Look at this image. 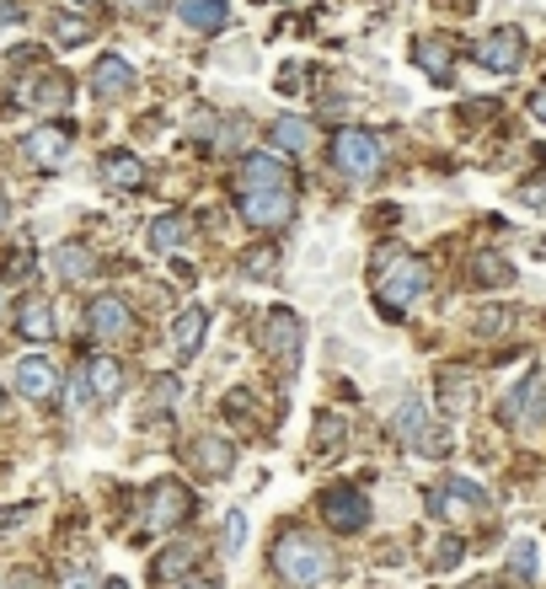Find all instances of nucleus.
<instances>
[{"label": "nucleus", "mask_w": 546, "mask_h": 589, "mask_svg": "<svg viewBox=\"0 0 546 589\" xmlns=\"http://www.w3.org/2000/svg\"><path fill=\"white\" fill-rule=\"evenodd\" d=\"M60 589H97V579H91V568H64Z\"/></svg>", "instance_id": "obj_35"}, {"label": "nucleus", "mask_w": 546, "mask_h": 589, "mask_svg": "<svg viewBox=\"0 0 546 589\" xmlns=\"http://www.w3.org/2000/svg\"><path fill=\"white\" fill-rule=\"evenodd\" d=\"M102 177H108L113 187H140L145 166H140V155H129V151H108V155H102Z\"/></svg>", "instance_id": "obj_21"}, {"label": "nucleus", "mask_w": 546, "mask_h": 589, "mask_svg": "<svg viewBox=\"0 0 546 589\" xmlns=\"http://www.w3.org/2000/svg\"><path fill=\"white\" fill-rule=\"evenodd\" d=\"M413 60H418V70H428V81H439V87L451 81V70H455V60H451V43H445V38H424Z\"/></svg>", "instance_id": "obj_19"}, {"label": "nucleus", "mask_w": 546, "mask_h": 589, "mask_svg": "<svg viewBox=\"0 0 546 589\" xmlns=\"http://www.w3.org/2000/svg\"><path fill=\"white\" fill-rule=\"evenodd\" d=\"M0 589H6V585H0Z\"/></svg>", "instance_id": "obj_44"}, {"label": "nucleus", "mask_w": 546, "mask_h": 589, "mask_svg": "<svg viewBox=\"0 0 546 589\" xmlns=\"http://www.w3.org/2000/svg\"><path fill=\"white\" fill-rule=\"evenodd\" d=\"M273 263H279V252H273V247L246 252V268H252V274H273Z\"/></svg>", "instance_id": "obj_33"}, {"label": "nucleus", "mask_w": 546, "mask_h": 589, "mask_svg": "<svg viewBox=\"0 0 546 589\" xmlns=\"http://www.w3.org/2000/svg\"><path fill=\"white\" fill-rule=\"evenodd\" d=\"M178 392H182L178 375H161V380L151 386V413H161V407H178Z\"/></svg>", "instance_id": "obj_29"}, {"label": "nucleus", "mask_w": 546, "mask_h": 589, "mask_svg": "<svg viewBox=\"0 0 546 589\" xmlns=\"http://www.w3.org/2000/svg\"><path fill=\"white\" fill-rule=\"evenodd\" d=\"M381 140L370 134V129H337V140H333V161H337V172L348 177V183H370L375 172H381Z\"/></svg>", "instance_id": "obj_4"}, {"label": "nucleus", "mask_w": 546, "mask_h": 589, "mask_svg": "<svg viewBox=\"0 0 546 589\" xmlns=\"http://www.w3.org/2000/svg\"><path fill=\"white\" fill-rule=\"evenodd\" d=\"M60 38H64V43H75V38H87V22H60Z\"/></svg>", "instance_id": "obj_38"}, {"label": "nucleus", "mask_w": 546, "mask_h": 589, "mask_svg": "<svg viewBox=\"0 0 546 589\" xmlns=\"http://www.w3.org/2000/svg\"><path fill=\"white\" fill-rule=\"evenodd\" d=\"M439 386H445V397H439V403L451 407V413H466V407H472V392H466V375H445Z\"/></svg>", "instance_id": "obj_28"}, {"label": "nucleus", "mask_w": 546, "mask_h": 589, "mask_svg": "<svg viewBox=\"0 0 546 589\" xmlns=\"http://www.w3.org/2000/svg\"><path fill=\"white\" fill-rule=\"evenodd\" d=\"M102 589H129V585H123V579H108V585H102Z\"/></svg>", "instance_id": "obj_41"}, {"label": "nucleus", "mask_w": 546, "mask_h": 589, "mask_svg": "<svg viewBox=\"0 0 546 589\" xmlns=\"http://www.w3.org/2000/svg\"><path fill=\"white\" fill-rule=\"evenodd\" d=\"M477 64L493 70V75H515L519 64H525V32H519V28L487 32L483 43H477Z\"/></svg>", "instance_id": "obj_8"}, {"label": "nucleus", "mask_w": 546, "mask_h": 589, "mask_svg": "<svg viewBox=\"0 0 546 589\" xmlns=\"http://www.w3.org/2000/svg\"><path fill=\"white\" fill-rule=\"evenodd\" d=\"M81 6H91V0H81Z\"/></svg>", "instance_id": "obj_43"}, {"label": "nucleus", "mask_w": 546, "mask_h": 589, "mask_svg": "<svg viewBox=\"0 0 546 589\" xmlns=\"http://www.w3.org/2000/svg\"><path fill=\"white\" fill-rule=\"evenodd\" d=\"M530 113H536V119L546 124V92H536V97H530Z\"/></svg>", "instance_id": "obj_39"}, {"label": "nucleus", "mask_w": 546, "mask_h": 589, "mask_svg": "<svg viewBox=\"0 0 546 589\" xmlns=\"http://www.w3.org/2000/svg\"><path fill=\"white\" fill-rule=\"evenodd\" d=\"M311 140H316V134H311V124H305V119H290V113H284V119H273V145H279V151H311Z\"/></svg>", "instance_id": "obj_22"}, {"label": "nucleus", "mask_w": 546, "mask_h": 589, "mask_svg": "<svg viewBox=\"0 0 546 589\" xmlns=\"http://www.w3.org/2000/svg\"><path fill=\"white\" fill-rule=\"evenodd\" d=\"M87 380H91V392H97V403H113L123 386V365L108 359V354H97V359H87Z\"/></svg>", "instance_id": "obj_17"}, {"label": "nucleus", "mask_w": 546, "mask_h": 589, "mask_svg": "<svg viewBox=\"0 0 546 589\" xmlns=\"http://www.w3.org/2000/svg\"><path fill=\"white\" fill-rule=\"evenodd\" d=\"M28 102H32V108H49V113H54V108H64V102H70V92H64V75H38V81H32V92H28Z\"/></svg>", "instance_id": "obj_26"}, {"label": "nucleus", "mask_w": 546, "mask_h": 589, "mask_svg": "<svg viewBox=\"0 0 546 589\" xmlns=\"http://www.w3.org/2000/svg\"><path fill=\"white\" fill-rule=\"evenodd\" d=\"M515 568L519 579H536V541H515Z\"/></svg>", "instance_id": "obj_31"}, {"label": "nucleus", "mask_w": 546, "mask_h": 589, "mask_svg": "<svg viewBox=\"0 0 546 589\" xmlns=\"http://www.w3.org/2000/svg\"><path fill=\"white\" fill-rule=\"evenodd\" d=\"M17 327H22V338H32V343L54 338V311H49V301H22V311H17Z\"/></svg>", "instance_id": "obj_20"}, {"label": "nucleus", "mask_w": 546, "mask_h": 589, "mask_svg": "<svg viewBox=\"0 0 546 589\" xmlns=\"http://www.w3.org/2000/svg\"><path fill=\"white\" fill-rule=\"evenodd\" d=\"M87 333H91V338H102V343L129 338V306H123L119 295L91 301V306H87Z\"/></svg>", "instance_id": "obj_10"}, {"label": "nucleus", "mask_w": 546, "mask_h": 589, "mask_svg": "<svg viewBox=\"0 0 546 589\" xmlns=\"http://www.w3.org/2000/svg\"><path fill=\"white\" fill-rule=\"evenodd\" d=\"M301 343H305V322L290 306H273L263 316V348L279 370H295L301 365Z\"/></svg>", "instance_id": "obj_6"}, {"label": "nucleus", "mask_w": 546, "mask_h": 589, "mask_svg": "<svg viewBox=\"0 0 546 589\" xmlns=\"http://www.w3.org/2000/svg\"><path fill=\"white\" fill-rule=\"evenodd\" d=\"M17 22H22V11L11 0H0V28H17Z\"/></svg>", "instance_id": "obj_36"}, {"label": "nucleus", "mask_w": 546, "mask_h": 589, "mask_svg": "<svg viewBox=\"0 0 546 589\" xmlns=\"http://www.w3.org/2000/svg\"><path fill=\"white\" fill-rule=\"evenodd\" d=\"M64 151H70V134H64V129H38V134H28L32 161H60Z\"/></svg>", "instance_id": "obj_25"}, {"label": "nucleus", "mask_w": 546, "mask_h": 589, "mask_svg": "<svg viewBox=\"0 0 546 589\" xmlns=\"http://www.w3.org/2000/svg\"><path fill=\"white\" fill-rule=\"evenodd\" d=\"M396 435L407 439L418 456H434V461H439V456H451V445H455L451 429H445V424H434V418H428V407L418 403V397L396 407Z\"/></svg>", "instance_id": "obj_5"}, {"label": "nucleus", "mask_w": 546, "mask_h": 589, "mask_svg": "<svg viewBox=\"0 0 546 589\" xmlns=\"http://www.w3.org/2000/svg\"><path fill=\"white\" fill-rule=\"evenodd\" d=\"M188 558H193L188 547H172V552H161V562H155V579H161V585H172V579H178V585H182V573H188Z\"/></svg>", "instance_id": "obj_27"}, {"label": "nucleus", "mask_w": 546, "mask_h": 589, "mask_svg": "<svg viewBox=\"0 0 546 589\" xmlns=\"http://www.w3.org/2000/svg\"><path fill=\"white\" fill-rule=\"evenodd\" d=\"M123 6H129V11H145V17H151V11H166V0H123Z\"/></svg>", "instance_id": "obj_37"}, {"label": "nucleus", "mask_w": 546, "mask_h": 589, "mask_svg": "<svg viewBox=\"0 0 546 589\" xmlns=\"http://www.w3.org/2000/svg\"><path fill=\"white\" fill-rule=\"evenodd\" d=\"M178 589H220V585H178Z\"/></svg>", "instance_id": "obj_42"}, {"label": "nucleus", "mask_w": 546, "mask_h": 589, "mask_svg": "<svg viewBox=\"0 0 546 589\" xmlns=\"http://www.w3.org/2000/svg\"><path fill=\"white\" fill-rule=\"evenodd\" d=\"M178 17L199 32L231 28V6H225V0H178Z\"/></svg>", "instance_id": "obj_16"}, {"label": "nucleus", "mask_w": 546, "mask_h": 589, "mask_svg": "<svg viewBox=\"0 0 546 589\" xmlns=\"http://www.w3.org/2000/svg\"><path fill=\"white\" fill-rule=\"evenodd\" d=\"M428 284V263L424 257H407V252H381V280H375V301H381V316H402L424 295Z\"/></svg>", "instance_id": "obj_3"}, {"label": "nucleus", "mask_w": 546, "mask_h": 589, "mask_svg": "<svg viewBox=\"0 0 546 589\" xmlns=\"http://www.w3.org/2000/svg\"><path fill=\"white\" fill-rule=\"evenodd\" d=\"M188 515H193V494H188V488H178V483H155L145 520H151V526H182Z\"/></svg>", "instance_id": "obj_13"}, {"label": "nucleus", "mask_w": 546, "mask_h": 589, "mask_svg": "<svg viewBox=\"0 0 546 589\" xmlns=\"http://www.w3.org/2000/svg\"><path fill=\"white\" fill-rule=\"evenodd\" d=\"M273 568L290 589H322L333 579V552L305 530H284L279 547H273Z\"/></svg>", "instance_id": "obj_2"}, {"label": "nucleus", "mask_w": 546, "mask_h": 589, "mask_svg": "<svg viewBox=\"0 0 546 589\" xmlns=\"http://www.w3.org/2000/svg\"><path fill=\"white\" fill-rule=\"evenodd\" d=\"M428 509H434L439 520H472V515H483L487 509V494L472 483V477H445L439 494L428 498Z\"/></svg>", "instance_id": "obj_7"}, {"label": "nucleus", "mask_w": 546, "mask_h": 589, "mask_svg": "<svg viewBox=\"0 0 546 589\" xmlns=\"http://www.w3.org/2000/svg\"><path fill=\"white\" fill-rule=\"evenodd\" d=\"M204 327H210V311H204V306H188L178 322H172V354H178L182 365H188V359H199Z\"/></svg>", "instance_id": "obj_15"}, {"label": "nucleus", "mask_w": 546, "mask_h": 589, "mask_svg": "<svg viewBox=\"0 0 546 589\" xmlns=\"http://www.w3.org/2000/svg\"><path fill=\"white\" fill-rule=\"evenodd\" d=\"M17 392L32 397V403H54V397H60V370H54L43 354H32V359L17 365Z\"/></svg>", "instance_id": "obj_12"}, {"label": "nucleus", "mask_w": 546, "mask_h": 589, "mask_svg": "<svg viewBox=\"0 0 546 589\" xmlns=\"http://www.w3.org/2000/svg\"><path fill=\"white\" fill-rule=\"evenodd\" d=\"M242 536H246V515L236 509V515H225V547L236 552V547H242Z\"/></svg>", "instance_id": "obj_34"}, {"label": "nucleus", "mask_w": 546, "mask_h": 589, "mask_svg": "<svg viewBox=\"0 0 546 589\" xmlns=\"http://www.w3.org/2000/svg\"><path fill=\"white\" fill-rule=\"evenodd\" d=\"M236 199H242L246 225L279 231L284 220L295 215V183H290V166L269 151H252L242 161V177H236Z\"/></svg>", "instance_id": "obj_1"}, {"label": "nucleus", "mask_w": 546, "mask_h": 589, "mask_svg": "<svg viewBox=\"0 0 546 589\" xmlns=\"http://www.w3.org/2000/svg\"><path fill=\"white\" fill-rule=\"evenodd\" d=\"M182 242H188V220L182 215H161L151 225V252H161V257H166L172 247H182Z\"/></svg>", "instance_id": "obj_24"}, {"label": "nucleus", "mask_w": 546, "mask_h": 589, "mask_svg": "<svg viewBox=\"0 0 546 589\" xmlns=\"http://www.w3.org/2000/svg\"><path fill=\"white\" fill-rule=\"evenodd\" d=\"M54 274H60L64 284H81L97 274V263H91V252L81 247V242H64V247H54Z\"/></svg>", "instance_id": "obj_18"}, {"label": "nucleus", "mask_w": 546, "mask_h": 589, "mask_svg": "<svg viewBox=\"0 0 546 589\" xmlns=\"http://www.w3.org/2000/svg\"><path fill=\"white\" fill-rule=\"evenodd\" d=\"M515 268H504L498 257H477V284H509Z\"/></svg>", "instance_id": "obj_30"}, {"label": "nucleus", "mask_w": 546, "mask_h": 589, "mask_svg": "<svg viewBox=\"0 0 546 589\" xmlns=\"http://www.w3.org/2000/svg\"><path fill=\"white\" fill-rule=\"evenodd\" d=\"M504 424H515V429H542L546 424V380L542 375H525V386L504 397Z\"/></svg>", "instance_id": "obj_9"}, {"label": "nucleus", "mask_w": 546, "mask_h": 589, "mask_svg": "<svg viewBox=\"0 0 546 589\" xmlns=\"http://www.w3.org/2000/svg\"><path fill=\"white\" fill-rule=\"evenodd\" d=\"M337 439H343V424H337L333 413H322L316 418V445H337Z\"/></svg>", "instance_id": "obj_32"}, {"label": "nucleus", "mask_w": 546, "mask_h": 589, "mask_svg": "<svg viewBox=\"0 0 546 589\" xmlns=\"http://www.w3.org/2000/svg\"><path fill=\"white\" fill-rule=\"evenodd\" d=\"M199 466H204L210 477H225V471L236 466V445H225V439L204 435V439H199Z\"/></svg>", "instance_id": "obj_23"}, {"label": "nucleus", "mask_w": 546, "mask_h": 589, "mask_svg": "<svg viewBox=\"0 0 546 589\" xmlns=\"http://www.w3.org/2000/svg\"><path fill=\"white\" fill-rule=\"evenodd\" d=\"M6 215H11V204H6V193H0V225H6Z\"/></svg>", "instance_id": "obj_40"}, {"label": "nucleus", "mask_w": 546, "mask_h": 589, "mask_svg": "<svg viewBox=\"0 0 546 589\" xmlns=\"http://www.w3.org/2000/svg\"><path fill=\"white\" fill-rule=\"evenodd\" d=\"M322 515H327L337 530H360L364 520H370V498H364L360 488H327V494H322Z\"/></svg>", "instance_id": "obj_11"}, {"label": "nucleus", "mask_w": 546, "mask_h": 589, "mask_svg": "<svg viewBox=\"0 0 546 589\" xmlns=\"http://www.w3.org/2000/svg\"><path fill=\"white\" fill-rule=\"evenodd\" d=\"M91 92L102 97V102L134 92V70H129V60H119V54H102V60L91 64Z\"/></svg>", "instance_id": "obj_14"}]
</instances>
